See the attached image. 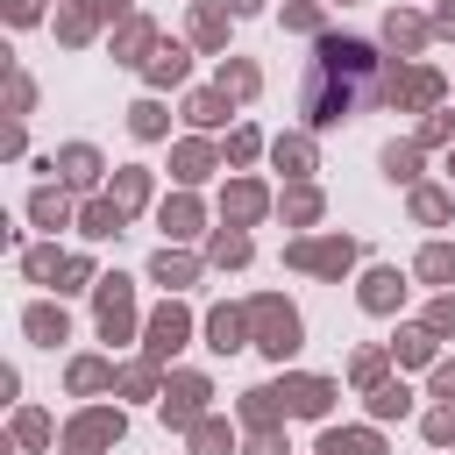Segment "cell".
<instances>
[{
    "mask_svg": "<svg viewBox=\"0 0 455 455\" xmlns=\"http://www.w3.org/2000/svg\"><path fill=\"white\" fill-rule=\"evenodd\" d=\"M441 28H448V36H455V7H441Z\"/></svg>",
    "mask_w": 455,
    "mask_h": 455,
    "instance_id": "obj_33",
    "label": "cell"
},
{
    "mask_svg": "<svg viewBox=\"0 0 455 455\" xmlns=\"http://www.w3.org/2000/svg\"><path fill=\"white\" fill-rule=\"evenodd\" d=\"M427 434H434V441H455V405H448V412H434V419H427Z\"/></svg>",
    "mask_w": 455,
    "mask_h": 455,
    "instance_id": "obj_30",
    "label": "cell"
},
{
    "mask_svg": "<svg viewBox=\"0 0 455 455\" xmlns=\"http://www.w3.org/2000/svg\"><path fill=\"white\" fill-rule=\"evenodd\" d=\"M363 306H370V313H391V306H398V270H370V277H363Z\"/></svg>",
    "mask_w": 455,
    "mask_h": 455,
    "instance_id": "obj_8",
    "label": "cell"
},
{
    "mask_svg": "<svg viewBox=\"0 0 455 455\" xmlns=\"http://www.w3.org/2000/svg\"><path fill=\"white\" fill-rule=\"evenodd\" d=\"M320 455H384V448H377V434H327Z\"/></svg>",
    "mask_w": 455,
    "mask_h": 455,
    "instance_id": "obj_11",
    "label": "cell"
},
{
    "mask_svg": "<svg viewBox=\"0 0 455 455\" xmlns=\"http://www.w3.org/2000/svg\"><path fill=\"white\" fill-rule=\"evenodd\" d=\"M192 220H199V213H192V199H178V206H164V228H171V235H192Z\"/></svg>",
    "mask_w": 455,
    "mask_h": 455,
    "instance_id": "obj_17",
    "label": "cell"
},
{
    "mask_svg": "<svg viewBox=\"0 0 455 455\" xmlns=\"http://www.w3.org/2000/svg\"><path fill=\"white\" fill-rule=\"evenodd\" d=\"M220 114H228L220 92H199V100H192V121H220Z\"/></svg>",
    "mask_w": 455,
    "mask_h": 455,
    "instance_id": "obj_21",
    "label": "cell"
},
{
    "mask_svg": "<svg viewBox=\"0 0 455 455\" xmlns=\"http://www.w3.org/2000/svg\"><path fill=\"white\" fill-rule=\"evenodd\" d=\"M71 384H78V391H92V384H107V370H100V363H78V370H71Z\"/></svg>",
    "mask_w": 455,
    "mask_h": 455,
    "instance_id": "obj_29",
    "label": "cell"
},
{
    "mask_svg": "<svg viewBox=\"0 0 455 455\" xmlns=\"http://www.w3.org/2000/svg\"><path fill=\"white\" fill-rule=\"evenodd\" d=\"M412 164H419L412 142H391V149H384V171H391V178H412Z\"/></svg>",
    "mask_w": 455,
    "mask_h": 455,
    "instance_id": "obj_14",
    "label": "cell"
},
{
    "mask_svg": "<svg viewBox=\"0 0 455 455\" xmlns=\"http://www.w3.org/2000/svg\"><path fill=\"white\" fill-rule=\"evenodd\" d=\"M434 391H441V398H455V363H441V370H434Z\"/></svg>",
    "mask_w": 455,
    "mask_h": 455,
    "instance_id": "obj_32",
    "label": "cell"
},
{
    "mask_svg": "<svg viewBox=\"0 0 455 455\" xmlns=\"http://www.w3.org/2000/svg\"><path fill=\"white\" fill-rule=\"evenodd\" d=\"M192 448H199V455H228V427H199Z\"/></svg>",
    "mask_w": 455,
    "mask_h": 455,
    "instance_id": "obj_19",
    "label": "cell"
},
{
    "mask_svg": "<svg viewBox=\"0 0 455 455\" xmlns=\"http://www.w3.org/2000/svg\"><path fill=\"white\" fill-rule=\"evenodd\" d=\"M114 434H121V419H114V412H92V419L71 427V448H100V441H114Z\"/></svg>",
    "mask_w": 455,
    "mask_h": 455,
    "instance_id": "obj_9",
    "label": "cell"
},
{
    "mask_svg": "<svg viewBox=\"0 0 455 455\" xmlns=\"http://www.w3.org/2000/svg\"><path fill=\"white\" fill-rule=\"evenodd\" d=\"M178 71H185V57H178V50H164V57H149V78H156V85H164V78H178Z\"/></svg>",
    "mask_w": 455,
    "mask_h": 455,
    "instance_id": "obj_20",
    "label": "cell"
},
{
    "mask_svg": "<svg viewBox=\"0 0 455 455\" xmlns=\"http://www.w3.org/2000/svg\"><path fill=\"white\" fill-rule=\"evenodd\" d=\"M291 412H327V398H334V384H320V377H299V384H284L277 391Z\"/></svg>",
    "mask_w": 455,
    "mask_h": 455,
    "instance_id": "obj_6",
    "label": "cell"
},
{
    "mask_svg": "<svg viewBox=\"0 0 455 455\" xmlns=\"http://www.w3.org/2000/svg\"><path fill=\"white\" fill-rule=\"evenodd\" d=\"M100 327H107V341L128 327V284H121V277H107V284H100Z\"/></svg>",
    "mask_w": 455,
    "mask_h": 455,
    "instance_id": "obj_4",
    "label": "cell"
},
{
    "mask_svg": "<svg viewBox=\"0 0 455 455\" xmlns=\"http://www.w3.org/2000/svg\"><path fill=\"white\" fill-rule=\"evenodd\" d=\"M249 320H256V348H270V355H291V348H299V313H291V306L256 299Z\"/></svg>",
    "mask_w": 455,
    "mask_h": 455,
    "instance_id": "obj_2",
    "label": "cell"
},
{
    "mask_svg": "<svg viewBox=\"0 0 455 455\" xmlns=\"http://www.w3.org/2000/svg\"><path fill=\"white\" fill-rule=\"evenodd\" d=\"M220 85H235V92H256V71H249V64H228V71H220Z\"/></svg>",
    "mask_w": 455,
    "mask_h": 455,
    "instance_id": "obj_25",
    "label": "cell"
},
{
    "mask_svg": "<svg viewBox=\"0 0 455 455\" xmlns=\"http://www.w3.org/2000/svg\"><path fill=\"white\" fill-rule=\"evenodd\" d=\"M64 178H71V185H92V178H100V156H92V149H64Z\"/></svg>",
    "mask_w": 455,
    "mask_h": 455,
    "instance_id": "obj_12",
    "label": "cell"
},
{
    "mask_svg": "<svg viewBox=\"0 0 455 455\" xmlns=\"http://www.w3.org/2000/svg\"><path fill=\"white\" fill-rule=\"evenodd\" d=\"M398 355H405V363H427V355H434V341H427V334H405V341H398Z\"/></svg>",
    "mask_w": 455,
    "mask_h": 455,
    "instance_id": "obj_28",
    "label": "cell"
},
{
    "mask_svg": "<svg viewBox=\"0 0 455 455\" xmlns=\"http://www.w3.org/2000/svg\"><path fill=\"white\" fill-rule=\"evenodd\" d=\"M242 327H249V320H242V313H228V306H220V313L206 320V334H213V348H242Z\"/></svg>",
    "mask_w": 455,
    "mask_h": 455,
    "instance_id": "obj_10",
    "label": "cell"
},
{
    "mask_svg": "<svg viewBox=\"0 0 455 455\" xmlns=\"http://www.w3.org/2000/svg\"><path fill=\"white\" fill-rule=\"evenodd\" d=\"M256 206H263V192H256V185H235V220H249Z\"/></svg>",
    "mask_w": 455,
    "mask_h": 455,
    "instance_id": "obj_27",
    "label": "cell"
},
{
    "mask_svg": "<svg viewBox=\"0 0 455 455\" xmlns=\"http://www.w3.org/2000/svg\"><path fill=\"white\" fill-rule=\"evenodd\" d=\"M370 405H377V412H384V419H391V412H405V384H384V391H377V398H370Z\"/></svg>",
    "mask_w": 455,
    "mask_h": 455,
    "instance_id": "obj_24",
    "label": "cell"
},
{
    "mask_svg": "<svg viewBox=\"0 0 455 455\" xmlns=\"http://www.w3.org/2000/svg\"><path fill=\"white\" fill-rule=\"evenodd\" d=\"M427 327H434V334H448V327H455V299H441V306H434V320H427Z\"/></svg>",
    "mask_w": 455,
    "mask_h": 455,
    "instance_id": "obj_31",
    "label": "cell"
},
{
    "mask_svg": "<svg viewBox=\"0 0 455 455\" xmlns=\"http://www.w3.org/2000/svg\"><path fill=\"white\" fill-rule=\"evenodd\" d=\"M156 128H164V107L142 100V107H135V135H156Z\"/></svg>",
    "mask_w": 455,
    "mask_h": 455,
    "instance_id": "obj_22",
    "label": "cell"
},
{
    "mask_svg": "<svg viewBox=\"0 0 455 455\" xmlns=\"http://www.w3.org/2000/svg\"><path fill=\"white\" fill-rule=\"evenodd\" d=\"M28 334H36V341H64V313L36 306V313H28Z\"/></svg>",
    "mask_w": 455,
    "mask_h": 455,
    "instance_id": "obj_13",
    "label": "cell"
},
{
    "mask_svg": "<svg viewBox=\"0 0 455 455\" xmlns=\"http://www.w3.org/2000/svg\"><path fill=\"white\" fill-rule=\"evenodd\" d=\"M242 256H249L242 235H220V242H213V263H242Z\"/></svg>",
    "mask_w": 455,
    "mask_h": 455,
    "instance_id": "obj_23",
    "label": "cell"
},
{
    "mask_svg": "<svg viewBox=\"0 0 455 455\" xmlns=\"http://www.w3.org/2000/svg\"><path fill=\"white\" fill-rule=\"evenodd\" d=\"M178 341H185V313H178V306H164V313L149 320V355H171Z\"/></svg>",
    "mask_w": 455,
    "mask_h": 455,
    "instance_id": "obj_7",
    "label": "cell"
},
{
    "mask_svg": "<svg viewBox=\"0 0 455 455\" xmlns=\"http://www.w3.org/2000/svg\"><path fill=\"white\" fill-rule=\"evenodd\" d=\"M156 277H164V284H185V277H192V263H185V256H171V249H164V256H156Z\"/></svg>",
    "mask_w": 455,
    "mask_h": 455,
    "instance_id": "obj_18",
    "label": "cell"
},
{
    "mask_svg": "<svg viewBox=\"0 0 455 455\" xmlns=\"http://www.w3.org/2000/svg\"><path fill=\"white\" fill-rule=\"evenodd\" d=\"M121 228V206H85V235H114Z\"/></svg>",
    "mask_w": 455,
    "mask_h": 455,
    "instance_id": "obj_15",
    "label": "cell"
},
{
    "mask_svg": "<svg viewBox=\"0 0 455 455\" xmlns=\"http://www.w3.org/2000/svg\"><path fill=\"white\" fill-rule=\"evenodd\" d=\"M199 405H206V384H199V377H178V384H171V398H164V412H171L178 427H185V419H199Z\"/></svg>",
    "mask_w": 455,
    "mask_h": 455,
    "instance_id": "obj_5",
    "label": "cell"
},
{
    "mask_svg": "<svg viewBox=\"0 0 455 455\" xmlns=\"http://www.w3.org/2000/svg\"><path fill=\"white\" fill-rule=\"evenodd\" d=\"M419 277H455V249H427L419 256Z\"/></svg>",
    "mask_w": 455,
    "mask_h": 455,
    "instance_id": "obj_16",
    "label": "cell"
},
{
    "mask_svg": "<svg viewBox=\"0 0 455 455\" xmlns=\"http://www.w3.org/2000/svg\"><path fill=\"white\" fill-rule=\"evenodd\" d=\"M370 43H355V36H327L320 43V57H313V71H306V114L313 121H341V114H355L363 100H370Z\"/></svg>",
    "mask_w": 455,
    "mask_h": 455,
    "instance_id": "obj_1",
    "label": "cell"
},
{
    "mask_svg": "<svg viewBox=\"0 0 455 455\" xmlns=\"http://www.w3.org/2000/svg\"><path fill=\"white\" fill-rule=\"evenodd\" d=\"M36 220H43V228H57V220H64V199H57V192H43V199H36Z\"/></svg>",
    "mask_w": 455,
    "mask_h": 455,
    "instance_id": "obj_26",
    "label": "cell"
},
{
    "mask_svg": "<svg viewBox=\"0 0 455 455\" xmlns=\"http://www.w3.org/2000/svg\"><path fill=\"white\" fill-rule=\"evenodd\" d=\"M355 256V242H306V249H291V263H306V270H341Z\"/></svg>",
    "mask_w": 455,
    "mask_h": 455,
    "instance_id": "obj_3",
    "label": "cell"
},
{
    "mask_svg": "<svg viewBox=\"0 0 455 455\" xmlns=\"http://www.w3.org/2000/svg\"><path fill=\"white\" fill-rule=\"evenodd\" d=\"M228 7H235V14H249V7H256V0H228Z\"/></svg>",
    "mask_w": 455,
    "mask_h": 455,
    "instance_id": "obj_34",
    "label": "cell"
}]
</instances>
